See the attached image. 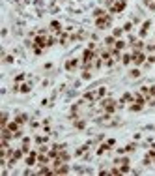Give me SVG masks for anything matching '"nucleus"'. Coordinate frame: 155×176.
Returning <instances> with one entry per match:
<instances>
[{"label": "nucleus", "instance_id": "f257e3e1", "mask_svg": "<svg viewBox=\"0 0 155 176\" xmlns=\"http://www.w3.org/2000/svg\"><path fill=\"white\" fill-rule=\"evenodd\" d=\"M148 60V56L144 51H133V64H135L137 68L138 66H144V62Z\"/></svg>", "mask_w": 155, "mask_h": 176}, {"label": "nucleus", "instance_id": "f03ea898", "mask_svg": "<svg viewBox=\"0 0 155 176\" xmlns=\"http://www.w3.org/2000/svg\"><path fill=\"white\" fill-rule=\"evenodd\" d=\"M125 8H127V2H125V0H116V4L112 6V8H108V13H110V15H114V13H122Z\"/></svg>", "mask_w": 155, "mask_h": 176}, {"label": "nucleus", "instance_id": "7ed1b4c3", "mask_svg": "<svg viewBox=\"0 0 155 176\" xmlns=\"http://www.w3.org/2000/svg\"><path fill=\"white\" fill-rule=\"evenodd\" d=\"M64 68H66V71H75L77 68H80V60L79 58H69L64 64Z\"/></svg>", "mask_w": 155, "mask_h": 176}, {"label": "nucleus", "instance_id": "20e7f679", "mask_svg": "<svg viewBox=\"0 0 155 176\" xmlns=\"http://www.w3.org/2000/svg\"><path fill=\"white\" fill-rule=\"evenodd\" d=\"M150 26H151V21H144V23H142V26H140V30H138V38H140V39H144V38L148 36Z\"/></svg>", "mask_w": 155, "mask_h": 176}, {"label": "nucleus", "instance_id": "39448f33", "mask_svg": "<svg viewBox=\"0 0 155 176\" xmlns=\"http://www.w3.org/2000/svg\"><path fill=\"white\" fill-rule=\"evenodd\" d=\"M67 172H71V169H69L67 163H62V165H58L54 169V174H67Z\"/></svg>", "mask_w": 155, "mask_h": 176}, {"label": "nucleus", "instance_id": "423d86ee", "mask_svg": "<svg viewBox=\"0 0 155 176\" xmlns=\"http://www.w3.org/2000/svg\"><path fill=\"white\" fill-rule=\"evenodd\" d=\"M146 107V103H140V101H133V103H129V111L131 112H138V111H142Z\"/></svg>", "mask_w": 155, "mask_h": 176}, {"label": "nucleus", "instance_id": "0eeeda50", "mask_svg": "<svg viewBox=\"0 0 155 176\" xmlns=\"http://www.w3.org/2000/svg\"><path fill=\"white\" fill-rule=\"evenodd\" d=\"M15 120H17V122L21 124V126H24V124H26L28 120H30V116H28V114H26V112H17V116H15Z\"/></svg>", "mask_w": 155, "mask_h": 176}, {"label": "nucleus", "instance_id": "6e6552de", "mask_svg": "<svg viewBox=\"0 0 155 176\" xmlns=\"http://www.w3.org/2000/svg\"><path fill=\"white\" fill-rule=\"evenodd\" d=\"M120 101H123V103H133V101H135V94H131V92H123V96L120 97Z\"/></svg>", "mask_w": 155, "mask_h": 176}, {"label": "nucleus", "instance_id": "1a4fd4ad", "mask_svg": "<svg viewBox=\"0 0 155 176\" xmlns=\"http://www.w3.org/2000/svg\"><path fill=\"white\" fill-rule=\"evenodd\" d=\"M122 64H123V66L133 64V53H123V54H122Z\"/></svg>", "mask_w": 155, "mask_h": 176}, {"label": "nucleus", "instance_id": "9d476101", "mask_svg": "<svg viewBox=\"0 0 155 176\" xmlns=\"http://www.w3.org/2000/svg\"><path fill=\"white\" fill-rule=\"evenodd\" d=\"M131 49H133V51H144V49H146V43H144L142 39H137L135 43L131 45Z\"/></svg>", "mask_w": 155, "mask_h": 176}, {"label": "nucleus", "instance_id": "9b49d317", "mask_svg": "<svg viewBox=\"0 0 155 176\" xmlns=\"http://www.w3.org/2000/svg\"><path fill=\"white\" fill-rule=\"evenodd\" d=\"M110 148H112V146H110L108 143H103V144L99 146V148H97V152H95V154H97V156H103V154H107Z\"/></svg>", "mask_w": 155, "mask_h": 176}, {"label": "nucleus", "instance_id": "f8f14e48", "mask_svg": "<svg viewBox=\"0 0 155 176\" xmlns=\"http://www.w3.org/2000/svg\"><path fill=\"white\" fill-rule=\"evenodd\" d=\"M10 122V114H8V111H2V116H0V128H6Z\"/></svg>", "mask_w": 155, "mask_h": 176}, {"label": "nucleus", "instance_id": "ddd939ff", "mask_svg": "<svg viewBox=\"0 0 155 176\" xmlns=\"http://www.w3.org/2000/svg\"><path fill=\"white\" fill-rule=\"evenodd\" d=\"M34 140H36V144H47L49 143V135H36L34 137Z\"/></svg>", "mask_w": 155, "mask_h": 176}, {"label": "nucleus", "instance_id": "4468645a", "mask_svg": "<svg viewBox=\"0 0 155 176\" xmlns=\"http://www.w3.org/2000/svg\"><path fill=\"white\" fill-rule=\"evenodd\" d=\"M114 43H116V38H114V36H107V38H105V41H103V45L107 47V49L114 47Z\"/></svg>", "mask_w": 155, "mask_h": 176}, {"label": "nucleus", "instance_id": "2eb2a0df", "mask_svg": "<svg viewBox=\"0 0 155 176\" xmlns=\"http://www.w3.org/2000/svg\"><path fill=\"white\" fill-rule=\"evenodd\" d=\"M73 126L77 129H86V120H82V118H77V120H73Z\"/></svg>", "mask_w": 155, "mask_h": 176}, {"label": "nucleus", "instance_id": "dca6fc26", "mask_svg": "<svg viewBox=\"0 0 155 176\" xmlns=\"http://www.w3.org/2000/svg\"><path fill=\"white\" fill-rule=\"evenodd\" d=\"M127 45H129V43H127L125 39H122V38H120V39H116V43H114V47L118 49V51H123V49L127 47Z\"/></svg>", "mask_w": 155, "mask_h": 176}, {"label": "nucleus", "instance_id": "f3484780", "mask_svg": "<svg viewBox=\"0 0 155 176\" xmlns=\"http://www.w3.org/2000/svg\"><path fill=\"white\" fill-rule=\"evenodd\" d=\"M92 15H94V19H99V17H105V15H107V11H105L103 8H95L94 11H92Z\"/></svg>", "mask_w": 155, "mask_h": 176}, {"label": "nucleus", "instance_id": "a211bd4d", "mask_svg": "<svg viewBox=\"0 0 155 176\" xmlns=\"http://www.w3.org/2000/svg\"><path fill=\"white\" fill-rule=\"evenodd\" d=\"M123 32H125V30H123V26H116L114 30H112V36H114L116 39H120V38L123 36Z\"/></svg>", "mask_w": 155, "mask_h": 176}, {"label": "nucleus", "instance_id": "6ab92c4d", "mask_svg": "<svg viewBox=\"0 0 155 176\" xmlns=\"http://www.w3.org/2000/svg\"><path fill=\"white\" fill-rule=\"evenodd\" d=\"M58 157H60L62 161H66V163H69V159H71V154H69V152H67V150L64 148V150L60 152V156H58Z\"/></svg>", "mask_w": 155, "mask_h": 176}, {"label": "nucleus", "instance_id": "aec40b11", "mask_svg": "<svg viewBox=\"0 0 155 176\" xmlns=\"http://www.w3.org/2000/svg\"><path fill=\"white\" fill-rule=\"evenodd\" d=\"M129 77H131V79H140V77H142V71H140L138 68H135V69H131V71H129Z\"/></svg>", "mask_w": 155, "mask_h": 176}, {"label": "nucleus", "instance_id": "412c9836", "mask_svg": "<svg viewBox=\"0 0 155 176\" xmlns=\"http://www.w3.org/2000/svg\"><path fill=\"white\" fill-rule=\"evenodd\" d=\"M92 69H82V75H80V79L82 81H92Z\"/></svg>", "mask_w": 155, "mask_h": 176}, {"label": "nucleus", "instance_id": "4be33fe9", "mask_svg": "<svg viewBox=\"0 0 155 176\" xmlns=\"http://www.w3.org/2000/svg\"><path fill=\"white\" fill-rule=\"evenodd\" d=\"M30 90H32V82L21 84V94H30Z\"/></svg>", "mask_w": 155, "mask_h": 176}, {"label": "nucleus", "instance_id": "5701e85b", "mask_svg": "<svg viewBox=\"0 0 155 176\" xmlns=\"http://www.w3.org/2000/svg\"><path fill=\"white\" fill-rule=\"evenodd\" d=\"M95 94H97V100H103V97L107 96V88H105V86H99V88L95 90Z\"/></svg>", "mask_w": 155, "mask_h": 176}, {"label": "nucleus", "instance_id": "b1692460", "mask_svg": "<svg viewBox=\"0 0 155 176\" xmlns=\"http://www.w3.org/2000/svg\"><path fill=\"white\" fill-rule=\"evenodd\" d=\"M137 148H138V144H137V143H131V144H127V146H125V150H127V154L137 152Z\"/></svg>", "mask_w": 155, "mask_h": 176}, {"label": "nucleus", "instance_id": "393cba45", "mask_svg": "<svg viewBox=\"0 0 155 176\" xmlns=\"http://www.w3.org/2000/svg\"><path fill=\"white\" fill-rule=\"evenodd\" d=\"M2 62H4V64H13V62H15V56H13V54H6L2 58Z\"/></svg>", "mask_w": 155, "mask_h": 176}, {"label": "nucleus", "instance_id": "a878e982", "mask_svg": "<svg viewBox=\"0 0 155 176\" xmlns=\"http://www.w3.org/2000/svg\"><path fill=\"white\" fill-rule=\"evenodd\" d=\"M26 79V73H17L15 77H13V82H23Z\"/></svg>", "mask_w": 155, "mask_h": 176}, {"label": "nucleus", "instance_id": "bb28decb", "mask_svg": "<svg viewBox=\"0 0 155 176\" xmlns=\"http://www.w3.org/2000/svg\"><path fill=\"white\" fill-rule=\"evenodd\" d=\"M120 171H122V174H127V172L133 171V169L129 167V163H125V165H120Z\"/></svg>", "mask_w": 155, "mask_h": 176}, {"label": "nucleus", "instance_id": "cd10ccee", "mask_svg": "<svg viewBox=\"0 0 155 176\" xmlns=\"http://www.w3.org/2000/svg\"><path fill=\"white\" fill-rule=\"evenodd\" d=\"M24 137V133H23V129H19V131H15V133H13V140H21V139H23Z\"/></svg>", "mask_w": 155, "mask_h": 176}, {"label": "nucleus", "instance_id": "c85d7f7f", "mask_svg": "<svg viewBox=\"0 0 155 176\" xmlns=\"http://www.w3.org/2000/svg\"><path fill=\"white\" fill-rule=\"evenodd\" d=\"M133 26H135V25H133V21H127V23L123 25V30L125 32H133Z\"/></svg>", "mask_w": 155, "mask_h": 176}, {"label": "nucleus", "instance_id": "c756f323", "mask_svg": "<svg viewBox=\"0 0 155 176\" xmlns=\"http://www.w3.org/2000/svg\"><path fill=\"white\" fill-rule=\"evenodd\" d=\"M56 41H58V39H56V38H52V36H49V38H47V47H54V45H56Z\"/></svg>", "mask_w": 155, "mask_h": 176}, {"label": "nucleus", "instance_id": "7c9ffc66", "mask_svg": "<svg viewBox=\"0 0 155 176\" xmlns=\"http://www.w3.org/2000/svg\"><path fill=\"white\" fill-rule=\"evenodd\" d=\"M108 174H114V176H118V174H122V171H120V167L116 165V167H112L110 171H108Z\"/></svg>", "mask_w": 155, "mask_h": 176}, {"label": "nucleus", "instance_id": "2f4dec72", "mask_svg": "<svg viewBox=\"0 0 155 176\" xmlns=\"http://www.w3.org/2000/svg\"><path fill=\"white\" fill-rule=\"evenodd\" d=\"M137 39H138V38L135 36V34H129V38H127V43H129V45H133V43H135Z\"/></svg>", "mask_w": 155, "mask_h": 176}, {"label": "nucleus", "instance_id": "473e14b6", "mask_svg": "<svg viewBox=\"0 0 155 176\" xmlns=\"http://www.w3.org/2000/svg\"><path fill=\"white\" fill-rule=\"evenodd\" d=\"M146 51L148 53H155V43H148L146 45Z\"/></svg>", "mask_w": 155, "mask_h": 176}, {"label": "nucleus", "instance_id": "72a5a7b5", "mask_svg": "<svg viewBox=\"0 0 155 176\" xmlns=\"http://www.w3.org/2000/svg\"><path fill=\"white\" fill-rule=\"evenodd\" d=\"M32 51H34V54H36V56H39L41 53H43V49H41V47H34Z\"/></svg>", "mask_w": 155, "mask_h": 176}, {"label": "nucleus", "instance_id": "f704fd0d", "mask_svg": "<svg viewBox=\"0 0 155 176\" xmlns=\"http://www.w3.org/2000/svg\"><path fill=\"white\" fill-rule=\"evenodd\" d=\"M116 154H118V156H123V154H127V150L120 146V148H116Z\"/></svg>", "mask_w": 155, "mask_h": 176}, {"label": "nucleus", "instance_id": "c9c22d12", "mask_svg": "<svg viewBox=\"0 0 155 176\" xmlns=\"http://www.w3.org/2000/svg\"><path fill=\"white\" fill-rule=\"evenodd\" d=\"M131 21H133V25H140V21H142V19H140L138 15H133V19H131Z\"/></svg>", "mask_w": 155, "mask_h": 176}, {"label": "nucleus", "instance_id": "e433bc0d", "mask_svg": "<svg viewBox=\"0 0 155 176\" xmlns=\"http://www.w3.org/2000/svg\"><path fill=\"white\" fill-rule=\"evenodd\" d=\"M30 128H32V129H38V128H39V122H36V120H30Z\"/></svg>", "mask_w": 155, "mask_h": 176}, {"label": "nucleus", "instance_id": "4c0bfd02", "mask_svg": "<svg viewBox=\"0 0 155 176\" xmlns=\"http://www.w3.org/2000/svg\"><path fill=\"white\" fill-rule=\"evenodd\" d=\"M148 62H150V64H155V54H153V53L148 56Z\"/></svg>", "mask_w": 155, "mask_h": 176}, {"label": "nucleus", "instance_id": "58836bf2", "mask_svg": "<svg viewBox=\"0 0 155 176\" xmlns=\"http://www.w3.org/2000/svg\"><path fill=\"white\" fill-rule=\"evenodd\" d=\"M107 143H108L110 146H116V140H114V139H108V140H107Z\"/></svg>", "mask_w": 155, "mask_h": 176}, {"label": "nucleus", "instance_id": "ea45409f", "mask_svg": "<svg viewBox=\"0 0 155 176\" xmlns=\"http://www.w3.org/2000/svg\"><path fill=\"white\" fill-rule=\"evenodd\" d=\"M153 165H155V159H153Z\"/></svg>", "mask_w": 155, "mask_h": 176}]
</instances>
